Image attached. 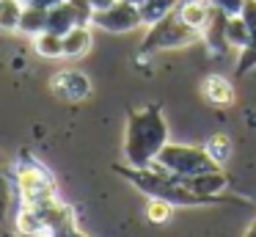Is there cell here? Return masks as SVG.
<instances>
[{"mask_svg": "<svg viewBox=\"0 0 256 237\" xmlns=\"http://www.w3.org/2000/svg\"><path fill=\"white\" fill-rule=\"evenodd\" d=\"M168 143V121L160 105L127 110V130H124V160L127 165L146 168L157 160L160 149Z\"/></svg>", "mask_w": 256, "mask_h": 237, "instance_id": "1", "label": "cell"}, {"mask_svg": "<svg viewBox=\"0 0 256 237\" xmlns=\"http://www.w3.org/2000/svg\"><path fill=\"white\" fill-rule=\"evenodd\" d=\"M116 174H122L130 185H135L140 193L149 198H166L174 207H198V204H215L212 198L196 193L182 176L168 174V171L157 168V165H146V168H135V165H116Z\"/></svg>", "mask_w": 256, "mask_h": 237, "instance_id": "2", "label": "cell"}, {"mask_svg": "<svg viewBox=\"0 0 256 237\" xmlns=\"http://www.w3.org/2000/svg\"><path fill=\"white\" fill-rule=\"evenodd\" d=\"M12 187H17L20 204H25V207H39L44 201L58 198V187L52 174L39 160L30 157L28 152H22V157H20L17 174L12 176Z\"/></svg>", "mask_w": 256, "mask_h": 237, "instance_id": "3", "label": "cell"}, {"mask_svg": "<svg viewBox=\"0 0 256 237\" xmlns=\"http://www.w3.org/2000/svg\"><path fill=\"white\" fill-rule=\"evenodd\" d=\"M152 165L168 171V174H176L182 179L188 176H198V174H210V171H218L220 165L206 154L204 146H193V143H171L160 149L157 160Z\"/></svg>", "mask_w": 256, "mask_h": 237, "instance_id": "4", "label": "cell"}, {"mask_svg": "<svg viewBox=\"0 0 256 237\" xmlns=\"http://www.w3.org/2000/svg\"><path fill=\"white\" fill-rule=\"evenodd\" d=\"M201 33L188 28L182 20L176 17V11H171L168 17L157 20L154 25H149L144 42H140V55L149 53H162V50H179V47H190V44L201 42Z\"/></svg>", "mask_w": 256, "mask_h": 237, "instance_id": "5", "label": "cell"}, {"mask_svg": "<svg viewBox=\"0 0 256 237\" xmlns=\"http://www.w3.org/2000/svg\"><path fill=\"white\" fill-rule=\"evenodd\" d=\"M91 25L100 28V31H108V33H130L144 25V20H140L138 6L127 3V0H118L110 9L94 11L91 14Z\"/></svg>", "mask_w": 256, "mask_h": 237, "instance_id": "6", "label": "cell"}, {"mask_svg": "<svg viewBox=\"0 0 256 237\" xmlns=\"http://www.w3.org/2000/svg\"><path fill=\"white\" fill-rule=\"evenodd\" d=\"M39 212V220H42V231L50 237H69L78 223H74V212L72 207L61 201V198H52V201H44L39 207H34Z\"/></svg>", "mask_w": 256, "mask_h": 237, "instance_id": "7", "label": "cell"}, {"mask_svg": "<svg viewBox=\"0 0 256 237\" xmlns=\"http://www.w3.org/2000/svg\"><path fill=\"white\" fill-rule=\"evenodd\" d=\"M50 91L61 102L78 105L91 97V80H88V75H83L78 69H61L50 77Z\"/></svg>", "mask_w": 256, "mask_h": 237, "instance_id": "8", "label": "cell"}, {"mask_svg": "<svg viewBox=\"0 0 256 237\" xmlns=\"http://www.w3.org/2000/svg\"><path fill=\"white\" fill-rule=\"evenodd\" d=\"M174 11H176V17L184 22V25L193 28V31H198L201 36H204L206 25H210L212 17H215L212 0H179V6Z\"/></svg>", "mask_w": 256, "mask_h": 237, "instance_id": "9", "label": "cell"}, {"mask_svg": "<svg viewBox=\"0 0 256 237\" xmlns=\"http://www.w3.org/2000/svg\"><path fill=\"white\" fill-rule=\"evenodd\" d=\"M242 17H245V22H248V28H250V42L240 50V61H237V75L240 77L256 66V0H248V3H245Z\"/></svg>", "mask_w": 256, "mask_h": 237, "instance_id": "10", "label": "cell"}, {"mask_svg": "<svg viewBox=\"0 0 256 237\" xmlns=\"http://www.w3.org/2000/svg\"><path fill=\"white\" fill-rule=\"evenodd\" d=\"M74 25H88V22H83V17H80V11L74 9L69 0H64L61 6H56V9H50L47 11V31H52V33H66V31H72Z\"/></svg>", "mask_w": 256, "mask_h": 237, "instance_id": "11", "label": "cell"}, {"mask_svg": "<svg viewBox=\"0 0 256 237\" xmlns=\"http://www.w3.org/2000/svg\"><path fill=\"white\" fill-rule=\"evenodd\" d=\"M204 97L206 102L218 105V108H228L234 105V86L223 75H210L204 80Z\"/></svg>", "mask_w": 256, "mask_h": 237, "instance_id": "12", "label": "cell"}, {"mask_svg": "<svg viewBox=\"0 0 256 237\" xmlns=\"http://www.w3.org/2000/svg\"><path fill=\"white\" fill-rule=\"evenodd\" d=\"M91 50V25H74L64 33V58H80Z\"/></svg>", "mask_w": 256, "mask_h": 237, "instance_id": "13", "label": "cell"}, {"mask_svg": "<svg viewBox=\"0 0 256 237\" xmlns=\"http://www.w3.org/2000/svg\"><path fill=\"white\" fill-rule=\"evenodd\" d=\"M42 31H47V9H36V6H25L22 17H20V33L25 36H39Z\"/></svg>", "mask_w": 256, "mask_h": 237, "instance_id": "14", "label": "cell"}, {"mask_svg": "<svg viewBox=\"0 0 256 237\" xmlns=\"http://www.w3.org/2000/svg\"><path fill=\"white\" fill-rule=\"evenodd\" d=\"M34 50L42 58H64V36L52 31H42L39 36H34Z\"/></svg>", "mask_w": 256, "mask_h": 237, "instance_id": "15", "label": "cell"}, {"mask_svg": "<svg viewBox=\"0 0 256 237\" xmlns=\"http://www.w3.org/2000/svg\"><path fill=\"white\" fill-rule=\"evenodd\" d=\"M176 6H179V0H144V3L138 6V11H140L144 25H154L157 20L171 14Z\"/></svg>", "mask_w": 256, "mask_h": 237, "instance_id": "16", "label": "cell"}, {"mask_svg": "<svg viewBox=\"0 0 256 237\" xmlns=\"http://www.w3.org/2000/svg\"><path fill=\"white\" fill-rule=\"evenodd\" d=\"M250 42V28L245 22V17H226V44L228 47H237L242 50L245 44Z\"/></svg>", "mask_w": 256, "mask_h": 237, "instance_id": "17", "label": "cell"}, {"mask_svg": "<svg viewBox=\"0 0 256 237\" xmlns=\"http://www.w3.org/2000/svg\"><path fill=\"white\" fill-rule=\"evenodd\" d=\"M25 3L22 0H0V31H20V17H22Z\"/></svg>", "mask_w": 256, "mask_h": 237, "instance_id": "18", "label": "cell"}, {"mask_svg": "<svg viewBox=\"0 0 256 237\" xmlns=\"http://www.w3.org/2000/svg\"><path fill=\"white\" fill-rule=\"evenodd\" d=\"M204 149H206V154H210L218 165H223L228 157H232V138H228L226 132H215V135L206 138Z\"/></svg>", "mask_w": 256, "mask_h": 237, "instance_id": "19", "label": "cell"}, {"mask_svg": "<svg viewBox=\"0 0 256 237\" xmlns=\"http://www.w3.org/2000/svg\"><path fill=\"white\" fill-rule=\"evenodd\" d=\"M171 215H174L171 201H166V198H149V204H146V218L152 223H168Z\"/></svg>", "mask_w": 256, "mask_h": 237, "instance_id": "20", "label": "cell"}, {"mask_svg": "<svg viewBox=\"0 0 256 237\" xmlns=\"http://www.w3.org/2000/svg\"><path fill=\"white\" fill-rule=\"evenodd\" d=\"M8 201H12V176L6 171V163L0 157V220H6Z\"/></svg>", "mask_w": 256, "mask_h": 237, "instance_id": "21", "label": "cell"}, {"mask_svg": "<svg viewBox=\"0 0 256 237\" xmlns=\"http://www.w3.org/2000/svg\"><path fill=\"white\" fill-rule=\"evenodd\" d=\"M245 3H248V0H212V6H215L218 11H223L226 17H240L245 9Z\"/></svg>", "mask_w": 256, "mask_h": 237, "instance_id": "22", "label": "cell"}, {"mask_svg": "<svg viewBox=\"0 0 256 237\" xmlns=\"http://www.w3.org/2000/svg\"><path fill=\"white\" fill-rule=\"evenodd\" d=\"M22 3H25V6H36V9H47V11H50V9H56V6H61L64 0H22Z\"/></svg>", "mask_w": 256, "mask_h": 237, "instance_id": "23", "label": "cell"}, {"mask_svg": "<svg viewBox=\"0 0 256 237\" xmlns=\"http://www.w3.org/2000/svg\"><path fill=\"white\" fill-rule=\"evenodd\" d=\"M91 3V9L94 11H102V9H110L113 3H118V0H88Z\"/></svg>", "mask_w": 256, "mask_h": 237, "instance_id": "24", "label": "cell"}, {"mask_svg": "<svg viewBox=\"0 0 256 237\" xmlns=\"http://www.w3.org/2000/svg\"><path fill=\"white\" fill-rule=\"evenodd\" d=\"M242 237H256V218L248 223V229H245V234H242Z\"/></svg>", "mask_w": 256, "mask_h": 237, "instance_id": "25", "label": "cell"}, {"mask_svg": "<svg viewBox=\"0 0 256 237\" xmlns=\"http://www.w3.org/2000/svg\"><path fill=\"white\" fill-rule=\"evenodd\" d=\"M6 237H50V234H22V231H17V234H6Z\"/></svg>", "mask_w": 256, "mask_h": 237, "instance_id": "26", "label": "cell"}, {"mask_svg": "<svg viewBox=\"0 0 256 237\" xmlns=\"http://www.w3.org/2000/svg\"><path fill=\"white\" fill-rule=\"evenodd\" d=\"M69 237H88V234H83V231H80V229H74V231H72V234H69Z\"/></svg>", "mask_w": 256, "mask_h": 237, "instance_id": "27", "label": "cell"}, {"mask_svg": "<svg viewBox=\"0 0 256 237\" xmlns=\"http://www.w3.org/2000/svg\"><path fill=\"white\" fill-rule=\"evenodd\" d=\"M127 3H132V6H140V3H144V0H127Z\"/></svg>", "mask_w": 256, "mask_h": 237, "instance_id": "28", "label": "cell"}]
</instances>
